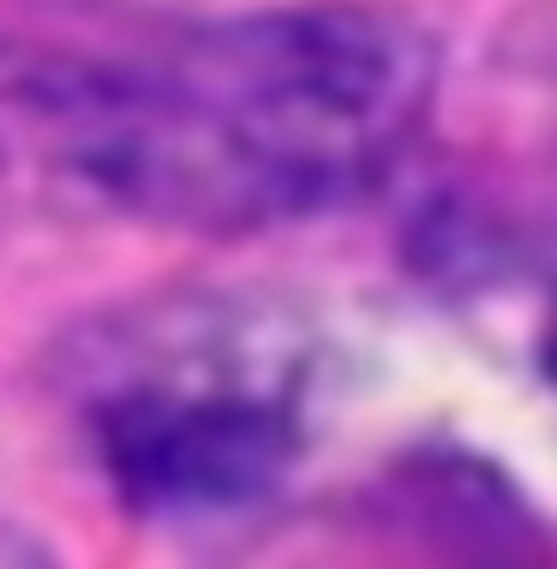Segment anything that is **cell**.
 Listing matches in <instances>:
<instances>
[{
    "label": "cell",
    "mask_w": 557,
    "mask_h": 569,
    "mask_svg": "<svg viewBox=\"0 0 557 569\" xmlns=\"http://www.w3.org/2000/svg\"><path fill=\"white\" fill-rule=\"evenodd\" d=\"M431 42L384 7L222 19L145 54L0 49V150L108 210L246 234L354 204L414 144Z\"/></svg>",
    "instance_id": "6da1fadb"
},
{
    "label": "cell",
    "mask_w": 557,
    "mask_h": 569,
    "mask_svg": "<svg viewBox=\"0 0 557 569\" xmlns=\"http://www.w3.org/2000/svg\"><path fill=\"white\" fill-rule=\"evenodd\" d=\"M306 366L265 330L205 318L108 366L90 438L120 498L150 516H222L300 456Z\"/></svg>",
    "instance_id": "7a4b0ae2"
},
{
    "label": "cell",
    "mask_w": 557,
    "mask_h": 569,
    "mask_svg": "<svg viewBox=\"0 0 557 569\" xmlns=\"http://www.w3.org/2000/svg\"><path fill=\"white\" fill-rule=\"evenodd\" d=\"M0 569H54L30 540H19L12 528H0Z\"/></svg>",
    "instance_id": "3957f363"
},
{
    "label": "cell",
    "mask_w": 557,
    "mask_h": 569,
    "mask_svg": "<svg viewBox=\"0 0 557 569\" xmlns=\"http://www.w3.org/2000/svg\"><path fill=\"white\" fill-rule=\"evenodd\" d=\"M546 372L557 383V306H551V330H546Z\"/></svg>",
    "instance_id": "277c9868"
}]
</instances>
